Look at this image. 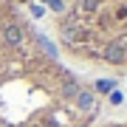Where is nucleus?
<instances>
[{"label": "nucleus", "instance_id": "obj_1", "mask_svg": "<svg viewBox=\"0 0 127 127\" xmlns=\"http://www.w3.org/2000/svg\"><path fill=\"white\" fill-rule=\"evenodd\" d=\"M62 42L107 65H127V0H73L62 17Z\"/></svg>", "mask_w": 127, "mask_h": 127}, {"label": "nucleus", "instance_id": "obj_2", "mask_svg": "<svg viewBox=\"0 0 127 127\" xmlns=\"http://www.w3.org/2000/svg\"><path fill=\"white\" fill-rule=\"evenodd\" d=\"M96 91H99V93H110V91H113V82L99 79V82H96Z\"/></svg>", "mask_w": 127, "mask_h": 127}]
</instances>
